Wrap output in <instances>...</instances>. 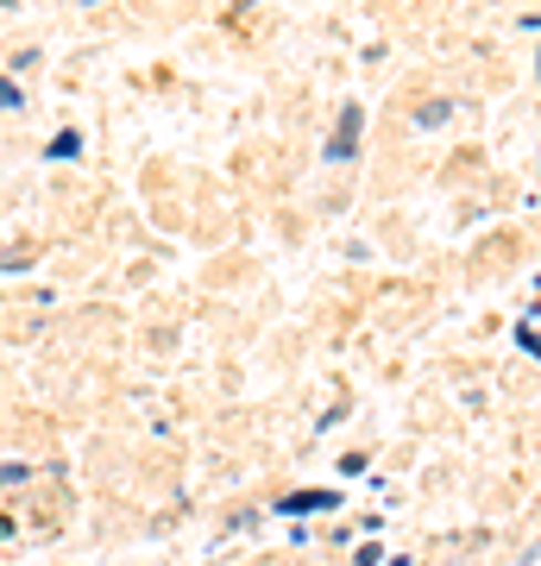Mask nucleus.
Segmentation results:
<instances>
[{"label":"nucleus","instance_id":"f257e3e1","mask_svg":"<svg viewBox=\"0 0 541 566\" xmlns=\"http://www.w3.org/2000/svg\"><path fill=\"white\" fill-rule=\"evenodd\" d=\"M360 120H365L360 107H346V114H341V133H334V145H327V158H334V164L353 158V145H360Z\"/></svg>","mask_w":541,"mask_h":566},{"label":"nucleus","instance_id":"f03ea898","mask_svg":"<svg viewBox=\"0 0 541 566\" xmlns=\"http://www.w3.org/2000/svg\"><path fill=\"white\" fill-rule=\"evenodd\" d=\"M283 510L296 516V510H334V491H296V497H283Z\"/></svg>","mask_w":541,"mask_h":566},{"label":"nucleus","instance_id":"7ed1b4c3","mask_svg":"<svg viewBox=\"0 0 541 566\" xmlns=\"http://www.w3.org/2000/svg\"><path fill=\"white\" fill-rule=\"evenodd\" d=\"M0 107H20V88L13 82H0Z\"/></svg>","mask_w":541,"mask_h":566}]
</instances>
